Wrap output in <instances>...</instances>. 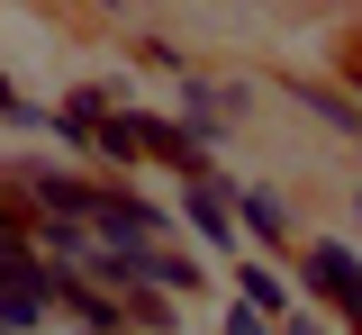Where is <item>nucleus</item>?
<instances>
[{"label": "nucleus", "mask_w": 362, "mask_h": 335, "mask_svg": "<svg viewBox=\"0 0 362 335\" xmlns=\"http://www.w3.org/2000/svg\"><path fill=\"white\" fill-rule=\"evenodd\" d=\"M235 227H245L254 245H290V227H299V218H290V199H281V191L235 182Z\"/></svg>", "instance_id": "20e7f679"}, {"label": "nucleus", "mask_w": 362, "mask_h": 335, "mask_svg": "<svg viewBox=\"0 0 362 335\" xmlns=\"http://www.w3.org/2000/svg\"><path fill=\"white\" fill-rule=\"evenodd\" d=\"M136 290H199V272H190L181 254H163V245H145V281Z\"/></svg>", "instance_id": "6e6552de"}, {"label": "nucleus", "mask_w": 362, "mask_h": 335, "mask_svg": "<svg viewBox=\"0 0 362 335\" xmlns=\"http://www.w3.org/2000/svg\"><path fill=\"white\" fill-rule=\"evenodd\" d=\"M127 327H136V335H163V327H173V299H154V290H127Z\"/></svg>", "instance_id": "1a4fd4ad"}, {"label": "nucleus", "mask_w": 362, "mask_h": 335, "mask_svg": "<svg viewBox=\"0 0 362 335\" xmlns=\"http://www.w3.org/2000/svg\"><path fill=\"white\" fill-rule=\"evenodd\" d=\"M354 218H362V199H354Z\"/></svg>", "instance_id": "4468645a"}, {"label": "nucleus", "mask_w": 362, "mask_h": 335, "mask_svg": "<svg viewBox=\"0 0 362 335\" xmlns=\"http://www.w3.org/2000/svg\"><path fill=\"white\" fill-rule=\"evenodd\" d=\"M299 281H308L317 299L335 308V317H354V299H362V263H354L335 236H317V245H308V263H299Z\"/></svg>", "instance_id": "f03ea898"}, {"label": "nucleus", "mask_w": 362, "mask_h": 335, "mask_svg": "<svg viewBox=\"0 0 362 335\" xmlns=\"http://www.w3.org/2000/svg\"><path fill=\"white\" fill-rule=\"evenodd\" d=\"M235 290H245V308H254V317H290V308H299V299H290V281H281L272 263H245V272H235Z\"/></svg>", "instance_id": "423d86ee"}, {"label": "nucleus", "mask_w": 362, "mask_h": 335, "mask_svg": "<svg viewBox=\"0 0 362 335\" xmlns=\"http://www.w3.org/2000/svg\"><path fill=\"white\" fill-rule=\"evenodd\" d=\"M100 9H118V0H100Z\"/></svg>", "instance_id": "ddd939ff"}, {"label": "nucleus", "mask_w": 362, "mask_h": 335, "mask_svg": "<svg viewBox=\"0 0 362 335\" xmlns=\"http://www.w3.org/2000/svg\"><path fill=\"white\" fill-rule=\"evenodd\" d=\"M354 82H362V64H354Z\"/></svg>", "instance_id": "2eb2a0df"}, {"label": "nucleus", "mask_w": 362, "mask_h": 335, "mask_svg": "<svg viewBox=\"0 0 362 335\" xmlns=\"http://www.w3.org/2000/svg\"><path fill=\"white\" fill-rule=\"evenodd\" d=\"M181 218L218 245V254H235V182H226V172L218 182H190V191H181Z\"/></svg>", "instance_id": "7ed1b4c3"}, {"label": "nucleus", "mask_w": 362, "mask_h": 335, "mask_svg": "<svg viewBox=\"0 0 362 335\" xmlns=\"http://www.w3.org/2000/svg\"><path fill=\"white\" fill-rule=\"evenodd\" d=\"M290 100L308 109L317 127H335V136H354V145H362V100H344V91H326V82H290Z\"/></svg>", "instance_id": "39448f33"}, {"label": "nucleus", "mask_w": 362, "mask_h": 335, "mask_svg": "<svg viewBox=\"0 0 362 335\" xmlns=\"http://www.w3.org/2000/svg\"><path fill=\"white\" fill-rule=\"evenodd\" d=\"M344 327H354V335H362V299H354V317H344Z\"/></svg>", "instance_id": "f8f14e48"}, {"label": "nucleus", "mask_w": 362, "mask_h": 335, "mask_svg": "<svg viewBox=\"0 0 362 335\" xmlns=\"http://www.w3.org/2000/svg\"><path fill=\"white\" fill-rule=\"evenodd\" d=\"M90 154H100V163H145V145H136V109H109L100 136H90Z\"/></svg>", "instance_id": "0eeeda50"}, {"label": "nucleus", "mask_w": 362, "mask_h": 335, "mask_svg": "<svg viewBox=\"0 0 362 335\" xmlns=\"http://www.w3.org/2000/svg\"><path fill=\"white\" fill-rule=\"evenodd\" d=\"M0 245H37V218H28L9 191H0Z\"/></svg>", "instance_id": "9d476101"}, {"label": "nucleus", "mask_w": 362, "mask_h": 335, "mask_svg": "<svg viewBox=\"0 0 362 335\" xmlns=\"http://www.w3.org/2000/svg\"><path fill=\"white\" fill-rule=\"evenodd\" d=\"M281 335H326V317H308V308H290V317H281Z\"/></svg>", "instance_id": "9b49d317"}, {"label": "nucleus", "mask_w": 362, "mask_h": 335, "mask_svg": "<svg viewBox=\"0 0 362 335\" xmlns=\"http://www.w3.org/2000/svg\"><path fill=\"white\" fill-rule=\"evenodd\" d=\"M163 208L154 199H136V191H118V182H100L90 191V218H82V236L90 245H118V254H145V245H163Z\"/></svg>", "instance_id": "f257e3e1"}, {"label": "nucleus", "mask_w": 362, "mask_h": 335, "mask_svg": "<svg viewBox=\"0 0 362 335\" xmlns=\"http://www.w3.org/2000/svg\"><path fill=\"white\" fill-rule=\"evenodd\" d=\"M73 335H82V327H73Z\"/></svg>", "instance_id": "dca6fc26"}]
</instances>
